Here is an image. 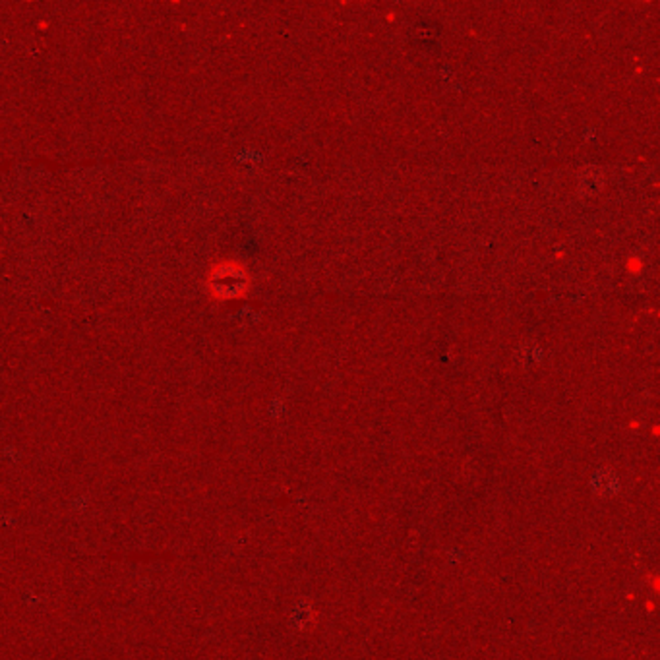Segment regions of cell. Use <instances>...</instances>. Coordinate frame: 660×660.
Wrapping results in <instances>:
<instances>
[{
	"mask_svg": "<svg viewBox=\"0 0 660 660\" xmlns=\"http://www.w3.org/2000/svg\"><path fill=\"white\" fill-rule=\"evenodd\" d=\"M209 285L213 293L221 298H236L248 287V277L243 267L235 264H223L212 274Z\"/></svg>",
	"mask_w": 660,
	"mask_h": 660,
	"instance_id": "1",
	"label": "cell"
},
{
	"mask_svg": "<svg viewBox=\"0 0 660 660\" xmlns=\"http://www.w3.org/2000/svg\"><path fill=\"white\" fill-rule=\"evenodd\" d=\"M600 186H602V176L597 169H587L583 171V175H581V192L583 194H594V192H599Z\"/></svg>",
	"mask_w": 660,
	"mask_h": 660,
	"instance_id": "2",
	"label": "cell"
}]
</instances>
